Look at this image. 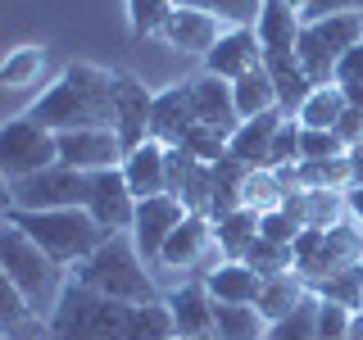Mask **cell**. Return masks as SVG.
Listing matches in <instances>:
<instances>
[{
  "instance_id": "4fadbf2b",
  "label": "cell",
  "mask_w": 363,
  "mask_h": 340,
  "mask_svg": "<svg viewBox=\"0 0 363 340\" xmlns=\"http://www.w3.org/2000/svg\"><path fill=\"white\" fill-rule=\"evenodd\" d=\"M186 204H182L177 196H150L136 204V222H132V241L136 249H141L145 264H159V254H164L168 236L177 232L182 222H186Z\"/></svg>"
},
{
  "instance_id": "f5cc1de1",
  "label": "cell",
  "mask_w": 363,
  "mask_h": 340,
  "mask_svg": "<svg viewBox=\"0 0 363 340\" xmlns=\"http://www.w3.org/2000/svg\"><path fill=\"white\" fill-rule=\"evenodd\" d=\"M345 340H363V313H354V322H350V336Z\"/></svg>"
},
{
  "instance_id": "f35d334b",
  "label": "cell",
  "mask_w": 363,
  "mask_h": 340,
  "mask_svg": "<svg viewBox=\"0 0 363 340\" xmlns=\"http://www.w3.org/2000/svg\"><path fill=\"white\" fill-rule=\"evenodd\" d=\"M173 0H128V28L132 37H164L168 18H173Z\"/></svg>"
},
{
  "instance_id": "7402d4cb",
  "label": "cell",
  "mask_w": 363,
  "mask_h": 340,
  "mask_svg": "<svg viewBox=\"0 0 363 340\" xmlns=\"http://www.w3.org/2000/svg\"><path fill=\"white\" fill-rule=\"evenodd\" d=\"M123 173H128V186H132L136 200L168 196V145L145 141L141 150H132L123 159Z\"/></svg>"
},
{
  "instance_id": "bcb514c9",
  "label": "cell",
  "mask_w": 363,
  "mask_h": 340,
  "mask_svg": "<svg viewBox=\"0 0 363 340\" xmlns=\"http://www.w3.org/2000/svg\"><path fill=\"white\" fill-rule=\"evenodd\" d=\"M300 123L286 118L281 123V132H277V141H272V164L268 168H291V164H300Z\"/></svg>"
},
{
  "instance_id": "7dc6e473",
  "label": "cell",
  "mask_w": 363,
  "mask_h": 340,
  "mask_svg": "<svg viewBox=\"0 0 363 340\" xmlns=\"http://www.w3.org/2000/svg\"><path fill=\"white\" fill-rule=\"evenodd\" d=\"M300 232H304V227L295 222L291 213H281V209H272V213L259 218V236H268V241H277V245H295V241H300Z\"/></svg>"
},
{
  "instance_id": "9a60e30c",
  "label": "cell",
  "mask_w": 363,
  "mask_h": 340,
  "mask_svg": "<svg viewBox=\"0 0 363 340\" xmlns=\"http://www.w3.org/2000/svg\"><path fill=\"white\" fill-rule=\"evenodd\" d=\"M255 68H264V45H259L255 28H227L218 45L204 55V73L223 77V82H241Z\"/></svg>"
},
{
  "instance_id": "d590c367",
  "label": "cell",
  "mask_w": 363,
  "mask_h": 340,
  "mask_svg": "<svg viewBox=\"0 0 363 340\" xmlns=\"http://www.w3.org/2000/svg\"><path fill=\"white\" fill-rule=\"evenodd\" d=\"M300 186L304 191H350L354 186L350 159H309V164H300Z\"/></svg>"
},
{
  "instance_id": "7c38bea8",
  "label": "cell",
  "mask_w": 363,
  "mask_h": 340,
  "mask_svg": "<svg viewBox=\"0 0 363 340\" xmlns=\"http://www.w3.org/2000/svg\"><path fill=\"white\" fill-rule=\"evenodd\" d=\"M136 200L132 186H128V173L123 168H105V173H91V200H86V213L96 218L105 232H132L136 222Z\"/></svg>"
},
{
  "instance_id": "484cf974",
  "label": "cell",
  "mask_w": 363,
  "mask_h": 340,
  "mask_svg": "<svg viewBox=\"0 0 363 340\" xmlns=\"http://www.w3.org/2000/svg\"><path fill=\"white\" fill-rule=\"evenodd\" d=\"M0 332H5V340H50V322L5 281V295H0Z\"/></svg>"
},
{
  "instance_id": "ffe728a7",
  "label": "cell",
  "mask_w": 363,
  "mask_h": 340,
  "mask_svg": "<svg viewBox=\"0 0 363 340\" xmlns=\"http://www.w3.org/2000/svg\"><path fill=\"white\" fill-rule=\"evenodd\" d=\"M281 123H286V113L272 109V113H259V118H245L236 136L227 141V154L241 159L245 168H268L272 164V141H277Z\"/></svg>"
},
{
  "instance_id": "f6af8a7d",
  "label": "cell",
  "mask_w": 363,
  "mask_h": 340,
  "mask_svg": "<svg viewBox=\"0 0 363 340\" xmlns=\"http://www.w3.org/2000/svg\"><path fill=\"white\" fill-rule=\"evenodd\" d=\"M350 322H354V313H350L345 304L318 300V340H345L350 336Z\"/></svg>"
},
{
  "instance_id": "f546056e",
  "label": "cell",
  "mask_w": 363,
  "mask_h": 340,
  "mask_svg": "<svg viewBox=\"0 0 363 340\" xmlns=\"http://www.w3.org/2000/svg\"><path fill=\"white\" fill-rule=\"evenodd\" d=\"M259 218H264V213L236 209V213H227V218L213 222V236H218L223 259H245V249L259 241Z\"/></svg>"
},
{
  "instance_id": "816d5d0a",
  "label": "cell",
  "mask_w": 363,
  "mask_h": 340,
  "mask_svg": "<svg viewBox=\"0 0 363 340\" xmlns=\"http://www.w3.org/2000/svg\"><path fill=\"white\" fill-rule=\"evenodd\" d=\"M345 200H350V213H354V222L363 227V186H350Z\"/></svg>"
},
{
  "instance_id": "e0dca14e",
  "label": "cell",
  "mask_w": 363,
  "mask_h": 340,
  "mask_svg": "<svg viewBox=\"0 0 363 340\" xmlns=\"http://www.w3.org/2000/svg\"><path fill=\"white\" fill-rule=\"evenodd\" d=\"M168 196H177L191 213L209 218L213 204V164H200L191 150H168Z\"/></svg>"
},
{
  "instance_id": "c3c4849f",
  "label": "cell",
  "mask_w": 363,
  "mask_h": 340,
  "mask_svg": "<svg viewBox=\"0 0 363 340\" xmlns=\"http://www.w3.org/2000/svg\"><path fill=\"white\" fill-rule=\"evenodd\" d=\"M336 14H363V0H309L300 18L313 23V18H336Z\"/></svg>"
},
{
  "instance_id": "30bf717a",
  "label": "cell",
  "mask_w": 363,
  "mask_h": 340,
  "mask_svg": "<svg viewBox=\"0 0 363 340\" xmlns=\"http://www.w3.org/2000/svg\"><path fill=\"white\" fill-rule=\"evenodd\" d=\"M150 113H155V91L128 68H113V132H118L128 154L150 141Z\"/></svg>"
},
{
  "instance_id": "f1b7e54d",
  "label": "cell",
  "mask_w": 363,
  "mask_h": 340,
  "mask_svg": "<svg viewBox=\"0 0 363 340\" xmlns=\"http://www.w3.org/2000/svg\"><path fill=\"white\" fill-rule=\"evenodd\" d=\"M245 173H250V168L241 164V159H232V154L213 164V204H209V218L213 222L227 218V213H236V209H245V200H241Z\"/></svg>"
},
{
  "instance_id": "b9f144b4",
  "label": "cell",
  "mask_w": 363,
  "mask_h": 340,
  "mask_svg": "<svg viewBox=\"0 0 363 340\" xmlns=\"http://www.w3.org/2000/svg\"><path fill=\"white\" fill-rule=\"evenodd\" d=\"M182 150H191L200 164H218V159H227V136L204 128V123H196V128L186 132V141H182Z\"/></svg>"
},
{
  "instance_id": "2e32d148",
  "label": "cell",
  "mask_w": 363,
  "mask_h": 340,
  "mask_svg": "<svg viewBox=\"0 0 363 340\" xmlns=\"http://www.w3.org/2000/svg\"><path fill=\"white\" fill-rule=\"evenodd\" d=\"M196 128V100H191V82H173L155 91V113H150V141L177 150L186 132Z\"/></svg>"
},
{
  "instance_id": "ab89813d",
  "label": "cell",
  "mask_w": 363,
  "mask_h": 340,
  "mask_svg": "<svg viewBox=\"0 0 363 340\" xmlns=\"http://www.w3.org/2000/svg\"><path fill=\"white\" fill-rule=\"evenodd\" d=\"M191 9H204L227 28H255L259 14H264V0H186Z\"/></svg>"
},
{
  "instance_id": "1f68e13d",
  "label": "cell",
  "mask_w": 363,
  "mask_h": 340,
  "mask_svg": "<svg viewBox=\"0 0 363 340\" xmlns=\"http://www.w3.org/2000/svg\"><path fill=\"white\" fill-rule=\"evenodd\" d=\"M345 109H350V96L340 86H318L309 100H304V109H300V128H313V132H336V123L345 118Z\"/></svg>"
},
{
  "instance_id": "9c48e42d",
  "label": "cell",
  "mask_w": 363,
  "mask_h": 340,
  "mask_svg": "<svg viewBox=\"0 0 363 340\" xmlns=\"http://www.w3.org/2000/svg\"><path fill=\"white\" fill-rule=\"evenodd\" d=\"M9 186V204L5 209H28V213H45V209H86L91 200V173H77L68 164H55L37 177L23 181H5Z\"/></svg>"
},
{
  "instance_id": "8d00e7d4",
  "label": "cell",
  "mask_w": 363,
  "mask_h": 340,
  "mask_svg": "<svg viewBox=\"0 0 363 340\" xmlns=\"http://www.w3.org/2000/svg\"><path fill=\"white\" fill-rule=\"evenodd\" d=\"M241 264H250L264 281L281 277V272H295V245H277V241H268V236H259V241L245 249Z\"/></svg>"
},
{
  "instance_id": "83f0119b",
  "label": "cell",
  "mask_w": 363,
  "mask_h": 340,
  "mask_svg": "<svg viewBox=\"0 0 363 340\" xmlns=\"http://www.w3.org/2000/svg\"><path fill=\"white\" fill-rule=\"evenodd\" d=\"M213 340H268V317L255 304L213 300Z\"/></svg>"
},
{
  "instance_id": "3957f363",
  "label": "cell",
  "mask_w": 363,
  "mask_h": 340,
  "mask_svg": "<svg viewBox=\"0 0 363 340\" xmlns=\"http://www.w3.org/2000/svg\"><path fill=\"white\" fill-rule=\"evenodd\" d=\"M68 277H73L77 286L105 295V300H118V304H164L168 300V295L155 286L150 264L141 259L132 232L109 236L91 259H82L77 268H68Z\"/></svg>"
},
{
  "instance_id": "d4e9b609",
  "label": "cell",
  "mask_w": 363,
  "mask_h": 340,
  "mask_svg": "<svg viewBox=\"0 0 363 340\" xmlns=\"http://www.w3.org/2000/svg\"><path fill=\"white\" fill-rule=\"evenodd\" d=\"M255 32H259V45H264V60L268 55H295L304 18L291 5H281V0H264V14H259Z\"/></svg>"
},
{
  "instance_id": "60d3db41",
  "label": "cell",
  "mask_w": 363,
  "mask_h": 340,
  "mask_svg": "<svg viewBox=\"0 0 363 340\" xmlns=\"http://www.w3.org/2000/svg\"><path fill=\"white\" fill-rule=\"evenodd\" d=\"M268 340H318V295L300 304L291 317H281V322L268 327Z\"/></svg>"
},
{
  "instance_id": "f907efd6",
  "label": "cell",
  "mask_w": 363,
  "mask_h": 340,
  "mask_svg": "<svg viewBox=\"0 0 363 340\" xmlns=\"http://www.w3.org/2000/svg\"><path fill=\"white\" fill-rule=\"evenodd\" d=\"M350 173H354V186H363V141L359 145H350Z\"/></svg>"
},
{
  "instance_id": "836d02e7",
  "label": "cell",
  "mask_w": 363,
  "mask_h": 340,
  "mask_svg": "<svg viewBox=\"0 0 363 340\" xmlns=\"http://www.w3.org/2000/svg\"><path fill=\"white\" fill-rule=\"evenodd\" d=\"M241 200H245V209H255V213H272L286 200V181L277 177V168H250Z\"/></svg>"
},
{
  "instance_id": "cb8c5ba5",
  "label": "cell",
  "mask_w": 363,
  "mask_h": 340,
  "mask_svg": "<svg viewBox=\"0 0 363 340\" xmlns=\"http://www.w3.org/2000/svg\"><path fill=\"white\" fill-rule=\"evenodd\" d=\"M204 286H209V295L218 304H259L264 277H259L250 264H241V259H223V264L204 277Z\"/></svg>"
},
{
  "instance_id": "d6a6232c",
  "label": "cell",
  "mask_w": 363,
  "mask_h": 340,
  "mask_svg": "<svg viewBox=\"0 0 363 340\" xmlns=\"http://www.w3.org/2000/svg\"><path fill=\"white\" fill-rule=\"evenodd\" d=\"M350 200L345 191H309L304 196V232H332L345 222Z\"/></svg>"
},
{
  "instance_id": "74e56055",
  "label": "cell",
  "mask_w": 363,
  "mask_h": 340,
  "mask_svg": "<svg viewBox=\"0 0 363 340\" xmlns=\"http://www.w3.org/2000/svg\"><path fill=\"white\" fill-rule=\"evenodd\" d=\"M313 295L327 300V304H345L350 313H363V264L336 272V277H327L323 286H313Z\"/></svg>"
},
{
  "instance_id": "db71d44e",
  "label": "cell",
  "mask_w": 363,
  "mask_h": 340,
  "mask_svg": "<svg viewBox=\"0 0 363 340\" xmlns=\"http://www.w3.org/2000/svg\"><path fill=\"white\" fill-rule=\"evenodd\" d=\"M281 5H291L295 14H304V5H309V0H281Z\"/></svg>"
},
{
  "instance_id": "7a4b0ae2",
  "label": "cell",
  "mask_w": 363,
  "mask_h": 340,
  "mask_svg": "<svg viewBox=\"0 0 363 340\" xmlns=\"http://www.w3.org/2000/svg\"><path fill=\"white\" fill-rule=\"evenodd\" d=\"M28 118L45 123L50 132H91V128H113V68L100 64H68L55 86H45Z\"/></svg>"
},
{
  "instance_id": "9f6ffc18",
  "label": "cell",
  "mask_w": 363,
  "mask_h": 340,
  "mask_svg": "<svg viewBox=\"0 0 363 340\" xmlns=\"http://www.w3.org/2000/svg\"><path fill=\"white\" fill-rule=\"evenodd\" d=\"M177 340H182V336H177Z\"/></svg>"
},
{
  "instance_id": "ee69618b",
  "label": "cell",
  "mask_w": 363,
  "mask_h": 340,
  "mask_svg": "<svg viewBox=\"0 0 363 340\" xmlns=\"http://www.w3.org/2000/svg\"><path fill=\"white\" fill-rule=\"evenodd\" d=\"M336 86L350 96V105L363 109V41L345 55V60H340V68H336Z\"/></svg>"
},
{
  "instance_id": "681fc988",
  "label": "cell",
  "mask_w": 363,
  "mask_h": 340,
  "mask_svg": "<svg viewBox=\"0 0 363 340\" xmlns=\"http://www.w3.org/2000/svg\"><path fill=\"white\" fill-rule=\"evenodd\" d=\"M336 136H340L345 145H359V141H363V109H359V105L345 109V118L336 123Z\"/></svg>"
},
{
  "instance_id": "ba28073f",
  "label": "cell",
  "mask_w": 363,
  "mask_h": 340,
  "mask_svg": "<svg viewBox=\"0 0 363 340\" xmlns=\"http://www.w3.org/2000/svg\"><path fill=\"white\" fill-rule=\"evenodd\" d=\"M55 164H60V132H50L28 113L0 128V173H5V181L37 177Z\"/></svg>"
},
{
  "instance_id": "d6986e66",
  "label": "cell",
  "mask_w": 363,
  "mask_h": 340,
  "mask_svg": "<svg viewBox=\"0 0 363 340\" xmlns=\"http://www.w3.org/2000/svg\"><path fill=\"white\" fill-rule=\"evenodd\" d=\"M168 309H173L177 336L182 340H213V295L204 281H186L168 295Z\"/></svg>"
},
{
  "instance_id": "7bdbcfd3",
  "label": "cell",
  "mask_w": 363,
  "mask_h": 340,
  "mask_svg": "<svg viewBox=\"0 0 363 340\" xmlns=\"http://www.w3.org/2000/svg\"><path fill=\"white\" fill-rule=\"evenodd\" d=\"M345 154L350 145L336 132H313V128L300 132V164H309V159H345Z\"/></svg>"
},
{
  "instance_id": "5b68a950",
  "label": "cell",
  "mask_w": 363,
  "mask_h": 340,
  "mask_svg": "<svg viewBox=\"0 0 363 340\" xmlns=\"http://www.w3.org/2000/svg\"><path fill=\"white\" fill-rule=\"evenodd\" d=\"M5 222L23 227L55 264L77 268L82 259H91L113 232H105L86 209H45V213H28V209H5Z\"/></svg>"
},
{
  "instance_id": "52a82bcc",
  "label": "cell",
  "mask_w": 363,
  "mask_h": 340,
  "mask_svg": "<svg viewBox=\"0 0 363 340\" xmlns=\"http://www.w3.org/2000/svg\"><path fill=\"white\" fill-rule=\"evenodd\" d=\"M354 264H363V227L350 218L332 232H300L295 241V272L309 281V290Z\"/></svg>"
},
{
  "instance_id": "4316f807",
  "label": "cell",
  "mask_w": 363,
  "mask_h": 340,
  "mask_svg": "<svg viewBox=\"0 0 363 340\" xmlns=\"http://www.w3.org/2000/svg\"><path fill=\"white\" fill-rule=\"evenodd\" d=\"M309 281L300 277V272H281V277H268L264 281V295H259V304L255 309L268 317V327L272 322H281V317H291L295 309H300L304 300H309Z\"/></svg>"
},
{
  "instance_id": "6da1fadb",
  "label": "cell",
  "mask_w": 363,
  "mask_h": 340,
  "mask_svg": "<svg viewBox=\"0 0 363 340\" xmlns=\"http://www.w3.org/2000/svg\"><path fill=\"white\" fill-rule=\"evenodd\" d=\"M50 340H177L173 309L164 304H118L68 277L50 313Z\"/></svg>"
},
{
  "instance_id": "603a6c76",
  "label": "cell",
  "mask_w": 363,
  "mask_h": 340,
  "mask_svg": "<svg viewBox=\"0 0 363 340\" xmlns=\"http://www.w3.org/2000/svg\"><path fill=\"white\" fill-rule=\"evenodd\" d=\"M268 68V77H272V86H277V105L286 118H300V109H304V100L313 96V77L304 73V64H300V55H268L264 60Z\"/></svg>"
},
{
  "instance_id": "11a10c76",
  "label": "cell",
  "mask_w": 363,
  "mask_h": 340,
  "mask_svg": "<svg viewBox=\"0 0 363 340\" xmlns=\"http://www.w3.org/2000/svg\"><path fill=\"white\" fill-rule=\"evenodd\" d=\"M173 5H186V0H173Z\"/></svg>"
},
{
  "instance_id": "4dcf8cb0",
  "label": "cell",
  "mask_w": 363,
  "mask_h": 340,
  "mask_svg": "<svg viewBox=\"0 0 363 340\" xmlns=\"http://www.w3.org/2000/svg\"><path fill=\"white\" fill-rule=\"evenodd\" d=\"M232 96H236V113H241V123L245 118H259V113L281 109L277 105V86H272L268 68H255V73H245L241 82H232Z\"/></svg>"
},
{
  "instance_id": "e575fe53",
  "label": "cell",
  "mask_w": 363,
  "mask_h": 340,
  "mask_svg": "<svg viewBox=\"0 0 363 340\" xmlns=\"http://www.w3.org/2000/svg\"><path fill=\"white\" fill-rule=\"evenodd\" d=\"M41 73H45V50L41 45H18V50H9V60L0 64V86L23 91V86L37 82Z\"/></svg>"
},
{
  "instance_id": "5bb4252c",
  "label": "cell",
  "mask_w": 363,
  "mask_h": 340,
  "mask_svg": "<svg viewBox=\"0 0 363 340\" xmlns=\"http://www.w3.org/2000/svg\"><path fill=\"white\" fill-rule=\"evenodd\" d=\"M123 150L113 128H91V132H64L60 136V164L77 168V173H105V168H123Z\"/></svg>"
},
{
  "instance_id": "44dd1931",
  "label": "cell",
  "mask_w": 363,
  "mask_h": 340,
  "mask_svg": "<svg viewBox=\"0 0 363 340\" xmlns=\"http://www.w3.org/2000/svg\"><path fill=\"white\" fill-rule=\"evenodd\" d=\"M218 37H223V23L213 14H204V9H191V5H177L168 28H164V41L182 55H209L218 45Z\"/></svg>"
},
{
  "instance_id": "8992f818",
  "label": "cell",
  "mask_w": 363,
  "mask_h": 340,
  "mask_svg": "<svg viewBox=\"0 0 363 340\" xmlns=\"http://www.w3.org/2000/svg\"><path fill=\"white\" fill-rule=\"evenodd\" d=\"M359 41H363V14L313 18V23H304L295 55H300L304 73L313 77V86H336V68Z\"/></svg>"
},
{
  "instance_id": "277c9868",
  "label": "cell",
  "mask_w": 363,
  "mask_h": 340,
  "mask_svg": "<svg viewBox=\"0 0 363 340\" xmlns=\"http://www.w3.org/2000/svg\"><path fill=\"white\" fill-rule=\"evenodd\" d=\"M0 268H5L9 286H14L23 300H28L32 309L50 322L55 304H60V295L68 286V268L55 264V259L45 254V249L23 232V227H14V222L0 227Z\"/></svg>"
},
{
  "instance_id": "8fae6325",
  "label": "cell",
  "mask_w": 363,
  "mask_h": 340,
  "mask_svg": "<svg viewBox=\"0 0 363 340\" xmlns=\"http://www.w3.org/2000/svg\"><path fill=\"white\" fill-rule=\"evenodd\" d=\"M218 264H223V249H218V236H213V218H204V213H186V222L168 236L164 254H159V268H177V272L196 268L200 281Z\"/></svg>"
},
{
  "instance_id": "ac0fdd59",
  "label": "cell",
  "mask_w": 363,
  "mask_h": 340,
  "mask_svg": "<svg viewBox=\"0 0 363 340\" xmlns=\"http://www.w3.org/2000/svg\"><path fill=\"white\" fill-rule=\"evenodd\" d=\"M186 82H191V100H196V123H204V128H213V132H223L227 141H232L236 128H241L232 82H223V77H213V73L186 77Z\"/></svg>"
}]
</instances>
